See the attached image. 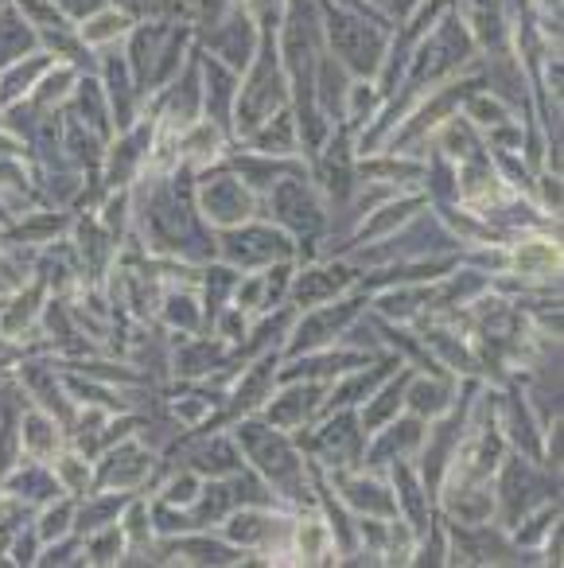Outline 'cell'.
Masks as SVG:
<instances>
[{"label":"cell","instance_id":"1","mask_svg":"<svg viewBox=\"0 0 564 568\" xmlns=\"http://www.w3.org/2000/svg\"><path fill=\"white\" fill-rule=\"evenodd\" d=\"M242 456L250 459V467L261 479L273 487L276 503L284 510H308L315 506V483H312V464L300 456V448L292 444L289 433L265 425L261 417H242L234 433Z\"/></svg>","mask_w":564,"mask_h":568},{"label":"cell","instance_id":"2","mask_svg":"<svg viewBox=\"0 0 564 568\" xmlns=\"http://www.w3.org/2000/svg\"><path fill=\"white\" fill-rule=\"evenodd\" d=\"M323 51L343 67L351 79H374L393 40V20L382 12L351 9L343 0H320Z\"/></svg>","mask_w":564,"mask_h":568},{"label":"cell","instance_id":"3","mask_svg":"<svg viewBox=\"0 0 564 568\" xmlns=\"http://www.w3.org/2000/svg\"><path fill=\"white\" fill-rule=\"evenodd\" d=\"M479 67H483V59H479V48H475V40H471L467 24L460 20V12L447 9L444 17L416 40L401 90L424 94V90L460 79V74H467V71H479Z\"/></svg>","mask_w":564,"mask_h":568},{"label":"cell","instance_id":"4","mask_svg":"<svg viewBox=\"0 0 564 568\" xmlns=\"http://www.w3.org/2000/svg\"><path fill=\"white\" fill-rule=\"evenodd\" d=\"M292 102L289 79H284L281 55H276V24L261 28L258 55L250 59L242 74H238V94H234V118H230V136L238 144L253 133L265 118Z\"/></svg>","mask_w":564,"mask_h":568},{"label":"cell","instance_id":"5","mask_svg":"<svg viewBox=\"0 0 564 568\" xmlns=\"http://www.w3.org/2000/svg\"><path fill=\"white\" fill-rule=\"evenodd\" d=\"M269 214L281 230H289L296 245H315L328 230V199L320 195L304 172H289L265 191Z\"/></svg>","mask_w":564,"mask_h":568},{"label":"cell","instance_id":"6","mask_svg":"<svg viewBox=\"0 0 564 568\" xmlns=\"http://www.w3.org/2000/svg\"><path fill=\"white\" fill-rule=\"evenodd\" d=\"M362 308H366V293L359 296H335L328 304H315V308H304V316L296 312L292 320L289 335L281 343V363L284 358H296V355H308V351H323L331 343H339L354 324H359Z\"/></svg>","mask_w":564,"mask_h":568},{"label":"cell","instance_id":"7","mask_svg":"<svg viewBox=\"0 0 564 568\" xmlns=\"http://www.w3.org/2000/svg\"><path fill=\"white\" fill-rule=\"evenodd\" d=\"M214 242H219V257L234 265L238 273L242 268H269L276 261L296 257V242H292L289 230H281L276 222L269 226V222H261V214L242 222V226L214 230Z\"/></svg>","mask_w":564,"mask_h":568},{"label":"cell","instance_id":"8","mask_svg":"<svg viewBox=\"0 0 564 568\" xmlns=\"http://www.w3.org/2000/svg\"><path fill=\"white\" fill-rule=\"evenodd\" d=\"M323 425L312 436H292L296 448H304L308 464L323 467V471H339V467H362V452H366V428L359 420V409H331L323 413Z\"/></svg>","mask_w":564,"mask_h":568},{"label":"cell","instance_id":"9","mask_svg":"<svg viewBox=\"0 0 564 568\" xmlns=\"http://www.w3.org/2000/svg\"><path fill=\"white\" fill-rule=\"evenodd\" d=\"M195 211L211 222L214 230L242 226V222L261 214V195H253L242 180L226 168V160L207 172H199L195 180Z\"/></svg>","mask_w":564,"mask_h":568},{"label":"cell","instance_id":"10","mask_svg":"<svg viewBox=\"0 0 564 568\" xmlns=\"http://www.w3.org/2000/svg\"><path fill=\"white\" fill-rule=\"evenodd\" d=\"M331 382H312V378H292L276 382L273 394L265 397L258 417L265 425L281 428V433H300V428H312L323 413V397H328Z\"/></svg>","mask_w":564,"mask_h":568},{"label":"cell","instance_id":"11","mask_svg":"<svg viewBox=\"0 0 564 568\" xmlns=\"http://www.w3.org/2000/svg\"><path fill=\"white\" fill-rule=\"evenodd\" d=\"M323 479L331 483L339 503H343L346 510L359 514V518H385V521L397 518L393 487L374 471V467H339V471H323Z\"/></svg>","mask_w":564,"mask_h":568},{"label":"cell","instance_id":"12","mask_svg":"<svg viewBox=\"0 0 564 568\" xmlns=\"http://www.w3.org/2000/svg\"><path fill=\"white\" fill-rule=\"evenodd\" d=\"M258 43H261V24L242 0H238L234 9H230L211 32L199 36V48L238 74H242L245 67H250V59L258 55Z\"/></svg>","mask_w":564,"mask_h":568},{"label":"cell","instance_id":"13","mask_svg":"<svg viewBox=\"0 0 564 568\" xmlns=\"http://www.w3.org/2000/svg\"><path fill=\"white\" fill-rule=\"evenodd\" d=\"M289 514H276V506H234L219 521V534L242 552H258V557L273 560L281 537H289Z\"/></svg>","mask_w":564,"mask_h":568},{"label":"cell","instance_id":"14","mask_svg":"<svg viewBox=\"0 0 564 568\" xmlns=\"http://www.w3.org/2000/svg\"><path fill=\"white\" fill-rule=\"evenodd\" d=\"M152 471H157L152 448H144V444L129 433L102 452V459H98V467H94V490H125V495H133V490H141L144 483L152 479Z\"/></svg>","mask_w":564,"mask_h":568},{"label":"cell","instance_id":"15","mask_svg":"<svg viewBox=\"0 0 564 568\" xmlns=\"http://www.w3.org/2000/svg\"><path fill=\"white\" fill-rule=\"evenodd\" d=\"M506 276L525 288H561V242L548 234H522L506 250Z\"/></svg>","mask_w":564,"mask_h":568},{"label":"cell","instance_id":"16","mask_svg":"<svg viewBox=\"0 0 564 568\" xmlns=\"http://www.w3.org/2000/svg\"><path fill=\"white\" fill-rule=\"evenodd\" d=\"M359 276H362L359 268H351L346 261H315V265L292 273L289 301L296 312L315 308V304H328V301H335V296L351 293L354 284H359Z\"/></svg>","mask_w":564,"mask_h":568},{"label":"cell","instance_id":"17","mask_svg":"<svg viewBox=\"0 0 564 568\" xmlns=\"http://www.w3.org/2000/svg\"><path fill=\"white\" fill-rule=\"evenodd\" d=\"M354 175L359 183H385L397 191H424V175H429V160L421 152H370V156H354Z\"/></svg>","mask_w":564,"mask_h":568},{"label":"cell","instance_id":"18","mask_svg":"<svg viewBox=\"0 0 564 568\" xmlns=\"http://www.w3.org/2000/svg\"><path fill=\"white\" fill-rule=\"evenodd\" d=\"M429 203L432 199L424 195V191H397V195H390L385 203H377L374 211L359 219V230L351 234V250H359V245H366V242H382V237L401 234V230H405Z\"/></svg>","mask_w":564,"mask_h":568},{"label":"cell","instance_id":"19","mask_svg":"<svg viewBox=\"0 0 564 568\" xmlns=\"http://www.w3.org/2000/svg\"><path fill=\"white\" fill-rule=\"evenodd\" d=\"M230 149H234V136L211 118L191 121V125L180 129V136H175V160H180L183 168H191V172H207V168L222 164Z\"/></svg>","mask_w":564,"mask_h":568},{"label":"cell","instance_id":"20","mask_svg":"<svg viewBox=\"0 0 564 568\" xmlns=\"http://www.w3.org/2000/svg\"><path fill=\"white\" fill-rule=\"evenodd\" d=\"M289 552L296 557V565H335V537H331L328 518L320 514V506L296 510L289 526Z\"/></svg>","mask_w":564,"mask_h":568},{"label":"cell","instance_id":"21","mask_svg":"<svg viewBox=\"0 0 564 568\" xmlns=\"http://www.w3.org/2000/svg\"><path fill=\"white\" fill-rule=\"evenodd\" d=\"M164 552L175 565H245V552L226 537H214L211 529H188L183 537H175L172 545H164Z\"/></svg>","mask_w":564,"mask_h":568},{"label":"cell","instance_id":"22","mask_svg":"<svg viewBox=\"0 0 564 568\" xmlns=\"http://www.w3.org/2000/svg\"><path fill=\"white\" fill-rule=\"evenodd\" d=\"M63 110L71 113L74 121H82V125H87L90 133L102 136L105 144H110V136L118 133V129H113L110 98H105L102 79H98L94 71H82L79 74V82H74V90H71V98H67Z\"/></svg>","mask_w":564,"mask_h":568},{"label":"cell","instance_id":"23","mask_svg":"<svg viewBox=\"0 0 564 568\" xmlns=\"http://www.w3.org/2000/svg\"><path fill=\"white\" fill-rule=\"evenodd\" d=\"M226 168L253 191V195H265L281 175L304 172L300 156H269V152H253V149H245V144H242V152H234V149L226 152Z\"/></svg>","mask_w":564,"mask_h":568},{"label":"cell","instance_id":"24","mask_svg":"<svg viewBox=\"0 0 564 568\" xmlns=\"http://www.w3.org/2000/svg\"><path fill=\"white\" fill-rule=\"evenodd\" d=\"M455 389H460L455 374L413 371L405 382V413H413L421 420H436L440 413H447L455 405Z\"/></svg>","mask_w":564,"mask_h":568},{"label":"cell","instance_id":"25","mask_svg":"<svg viewBox=\"0 0 564 568\" xmlns=\"http://www.w3.org/2000/svg\"><path fill=\"white\" fill-rule=\"evenodd\" d=\"M43 304H48V284H43L40 276L17 284L9 293V301H4V308H0V335L20 343L32 327H40Z\"/></svg>","mask_w":564,"mask_h":568},{"label":"cell","instance_id":"26","mask_svg":"<svg viewBox=\"0 0 564 568\" xmlns=\"http://www.w3.org/2000/svg\"><path fill=\"white\" fill-rule=\"evenodd\" d=\"M199 55V79H203V118L219 121L230 133V118H234V94H238V71L222 67L219 59H211L203 48Z\"/></svg>","mask_w":564,"mask_h":568},{"label":"cell","instance_id":"27","mask_svg":"<svg viewBox=\"0 0 564 568\" xmlns=\"http://www.w3.org/2000/svg\"><path fill=\"white\" fill-rule=\"evenodd\" d=\"M0 487H4V495H9V498L24 503L28 510H32V506L51 503L56 495H63V487H59L51 464H43V459H28V456L17 459V467L0 479Z\"/></svg>","mask_w":564,"mask_h":568},{"label":"cell","instance_id":"28","mask_svg":"<svg viewBox=\"0 0 564 568\" xmlns=\"http://www.w3.org/2000/svg\"><path fill=\"white\" fill-rule=\"evenodd\" d=\"M59 448H67V428L59 425L56 417H51L48 409H40V405H28L24 413H20V452H24L28 459H56Z\"/></svg>","mask_w":564,"mask_h":568},{"label":"cell","instance_id":"29","mask_svg":"<svg viewBox=\"0 0 564 568\" xmlns=\"http://www.w3.org/2000/svg\"><path fill=\"white\" fill-rule=\"evenodd\" d=\"M188 467L203 479H230L245 467V456L234 436H207L188 448Z\"/></svg>","mask_w":564,"mask_h":568},{"label":"cell","instance_id":"30","mask_svg":"<svg viewBox=\"0 0 564 568\" xmlns=\"http://www.w3.org/2000/svg\"><path fill=\"white\" fill-rule=\"evenodd\" d=\"M409 374H413V366L401 363V371H393L390 378H385L382 386H377L374 394L359 405V420H362V428H366V436H374L377 428H385L393 417H401V413H405V382H409Z\"/></svg>","mask_w":564,"mask_h":568},{"label":"cell","instance_id":"31","mask_svg":"<svg viewBox=\"0 0 564 568\" xmlns=\"http://www.w3.org/2000/svg\"><path fill=\"white\" fill-rule=\"evenodd\" d=\"M226 358H230V347L222 339H188V335H183V343L172 355V371L180 374L183 382H203V378H211Z\"/></svg>","mask_w":564,"mask_h":568},{"label":"cell","instance_id":"32","mask_svg":"<svg viewBox=\"0 0 564 568\" xmlns=\"http://www.w3.org/2000/svg\"><path fill=\"white\" fill-rule=\"evenodd\" d=\"M242 144L253 152H269V156H300V133H296V118H292V105H284L273 118L261 121Z\"/></svg>","mask_w":564,"mask_h":568},{"label":"cell","instance_id":"33","mask_svg":"<svg viewBox=\"0 0 564 568\" xmlns=\"http://www.w3.org/2000/svg\"><path fill=\"white\" fill-rule=\"evenodd\" d=\"M51 63H56V55H48V51L40 48V51H32V55H24V59H17V63L4 67V71H0V110L24 102Z\"/></svg>","mask_w":564,"mask_h":568},{"label":"cell","instance_id":"34","mask_svg":"<svg viewBox=\"0 0 564 568\" xmlns=\"http://www.w3.org/2000/svg\"><path fill=\"white\" fill-rule=\"evenodd\" d=\"M71 214H59V211H32V214H20V222H9L4 226V237L17 245H32V250H43V245L59 242L63 234H71Z\"/></svg>","mask_w":564,"mask_h":568},{"label":"cell","instance_id":"35","mask_svg":"<svg viewBox=\"0 0 564 568\" xmlns=\"http://www.w3.org/2000/svg\"><path fill=\"white\" fill-rule=\"evenodd\" d=\"M385 105V94L377 90L374 79H351V87H346L343 94V113H339V125L346 129V133H362V129L370 125V121L382 113Z\"/></svg>","mask_w":564,"mask_h":568},{"label":"cell","instance_id":"36","mask_svg":"<svg viewBox=\"0 0 564 568\" xmlns=\"http://www.w3.org/2000/svg\"><path fill=\"white\" fill-rule=\"evenodd\" d=\"M79 67L74 63H63V59H56V63L43 71V79L36 82V90L24 98L32 110H40V113H56V110H63L67 105V98H71V90H74V82H79Z\"/></svg>","mask_w":564,"mask_h":568},{"label":"cell","instance_id":"37","mask_svg":"<svg viewBox=\"0 0 564 568\" xmlns=\"http://www.w3.org/2000/svg\"><path fill=\"white\" fill-rule=\"evenodd\" d=\"M32 51H40V36H36V28L20 17V9L9 0L0 9V71L17 63V59L32 55Z\"/></svg>","mask_w":564,"mask_h":568},{"label":"cell","instance_id":"38","mask_svg":"<svg viewBox=\"0 0 564 568\" xmlns=\"http://www.w3.org/2000/svg\"><path fill=\"white\" fill-rule=\"evenodd\" d=\"M429 144H436V156H444V160H452V164H460V160H467L471 152L483 149V136H479V129L471 125V121L463 118V113H452V118L440 121Z\"/></svg>","mask_w":564,"mask_h":568},{"label":"cell","instance_id":"39","mask_svg":"<svg viewBox=\"0 0 564 568\" xmlns=\"http://www.w3.org/2000/svg\"><path fill=\"white\" fill-rule=\"evenodd\" d=\"M160 320H164L172 332H183V335H195L203 332L207 316H203V301H199L195 288H183V284H175V288H168L164 301H160Z\"/></svg>","mask_w":564,"mask_h":568},{"label":"cell","instance_id":"40","mask_svg":"<svg viewBox=\"0 0 564 568\" xmlns=\"http://www.w3.org/2000/svg\"><path fill=\"white\" fill-rule=\"evenodd\" d=\"M74 28H79V40L87 43L90 51H105V48H118V43L125 40L133 20H129L121 9H113V4H105V9L90 12V17L79 20Z\"/></svg>","mask_w":564,"mask_h":568},{"label":"cell","instance_id":"41","mask_svg":"<svg viewBox=\"0 0 564 568\" xmlns=\"http://www.w3.org/2000/svg\"><path fill=\"white\" fill-rule=\"evenodd\" d=\"M51 471H56L59 487H63V495L71 498H87L90 490H94V459L82 456L74 444H67V448H59L56 459H48Z\"/></svg>","mask_w":564,"mask_h":568},{"label":"cell","instance_id":"42","mask_svg":"<svg viewBox=\"0 0 564 568\" xmlns=\"http://www.w3.org/2000/svg\"><path fill=\"white\" fill-rule=\"evenodd\" d=\"M460 113L471 121V125L479 129V136L483 133H491V129H498L502 121H510V118H517V110L506 102V98H498L491 87H479V90H471L467 98H463V105H460Z\"/></svg>","mask_w":564,"mask_h":568},{"label":"cell","instance_id":"43","mask_svg":"<svg viewBox=\"0 0 564 568\" xmlns=\"http://www.w3.org/2000/svg\"><path fill=\"white\" fill-rule=\"evenodd\" d=\"M125 557H129V541H125L121 521H110V526L82 534V565L110 568V565H121Z\"/></svg>","mask_w":564,"mask_h":568},{"label":"cell","instance_id":"44","mask_svg":"<svg viewBox=\"0 0 564 568\" xmlns=\"http://www.w3.org/2000/svg\"><path fill=\"white\" fill-rule=\"evenodd\" d=\"M129 503L125 490H90L87 498H79V510H74V534H90V529H102L110 521L121 518V506Z\"/></svg>","mask_w":564,"mask_h":568},{"label":"cell","instance_id":"45","mask_svg":"<svg viewBox=\"0 0 564 568\" xmlns=\"http://www.w3.org/2000/svg\"><path fill=\"white\" fill-rule=\"evenodd\" d=\"M121 529H125L129 557H144L157 545V529H152V503L149 498H129L121 506Z\"/></svg>","mask_w":564,"mask_h":568},{"label":"cell","instance_id":"46","mask_svg":"<svg viewBox=\"0 0 564 568\" xmlns=\"http://www.w3.org/2000/svg\"><path fill=\"white\" fill-rule=\"evenodd\" d=\"M74 510H79V498H71V495H56L51 503H43L32 521L40 545H51V541H59V537L74 534Z\"/></svg>","mask_w":564,"mask_h":568},{"label":"cell","instance_id":"47","mask_svg":"<svg viewBox=\"0 0 564 568\" xmlns=\"http://www.w3.org/2000/svg\"><path fill=\"white\" fill-rule=\"evenodd\" d=\"M20 9V17L36 28V36H51V32H63V28H74V20L59 9L56 0H12Z\"/></svg>","mask_w":564,"mask_h":568},{"label":"cell","instance_id":"48","mask_svg":"<svg viewBox=\"0 0 564 568\" xmlns=\"http://www.w3.org/2000/svg\"><path fill=\"white\" fill-rule=\"evenodd\" d=\"M113 9L125 12L133 24H144V20H188V4L183 0H110Z\"/></svg>","mask_w":564,"mask_h":568},{"label":"cell","instance_id":"49","mask_svg":"<svg viewBox=\"0 0 564 568\" xmlns=\"http://www.w3.org/2000/svg\"><path fill=\"white\" fill-rule=\"evenodd\" d=\"M199 490H203V475H195L191 467H180V471L168 475V483L160 487V503L191 510V503L199 498Z\"/></svg>","mask_w":564,"mask_h":568},{"label":"cell","instance_id":"50","mask_svg":"<svg viewBox=\"0 0 564 568\" xmlns=\"http://www.w3.org/2000/svg\"><path fill=\"white\" fill-rule=\"evenodd\" d=\"M20 456H24V452H20V417L4 405V409H0V479L17 467Z\"/></svg>","mask_w":564,"mask_h":568},{"label":"cell","instance_id":"51","mask_svg":"<svg viewBox=\"0 0 564 568\" xmlns=\"http://www.w3.org/2000/svg\"><path fill=\"white\" fill-rule=\"evenodd\" d=\"M234 4L238 0H188V24L195 28V36H203V32H211Z\"/></svg>","mask_w":564,"mask_h":568},{"label":"cell","instance_id":"52","mask_svg":"<svg viewBox=\"0 0 564 568\" xmlns=\"http://www.w3.org/2000/svg\"><path fill=\"white\" fill-rule=\"evenodd\" d=\"M0 281L9 284V288H17V284H24V281H28L24 268H20L17 261H12L9 245H0Z\"/></svg>","mask_w":564,"mask_h":568},{"label":"cell","instance_id":"53","mask_svg":"<svg viewBox=\"0 0 564 568\" xmlns=\"http://www.w3.org/2000/svg\"><path fill=\"white\" fill-rule=\"evenodd\" d=\"M4 301H9V293H0V308H4Z\"/></svg>","mask_w":564,"mask_h":568},{"label":"cell","instance_id":"54","mask_svg":"<svg viewBox=\"0 0 564 568\" xmlns=\"http://www.w3.org/2000/svg\"><path fill=\"white\" fill-rule=\"evenodd\" d=\"M0 503H4V487H0Z\"/></svg>","mask_w":564,"mask_h":568},{"label":"cell","instance_id":"55","mask_svg":"<svg viewBox=\"0 0 564 568\" xmlns=\"http://www.w3.org/2000/svg\"><path fill=\"white\" fill-rule=\"evenodd\" d=\"M4 4H9V0H0V9H4Z\"/></svg>","mask_w":564,"mask_h":568},{"label":"cell","instance_id":"56","mask_svg":"<svg viewBox=\"0 0 564 568\" xmlns=\"http://www.w3.org/2000/svg\"><path fill=\"white\" fill-rule=\"evenodd\" d=\"M183 4H188V0H183Z\"/></svg>","mask_w":564,"mask_h":568},{"label":"cell","instance_id":"57","mask_svg":"<svg viewBox=\"0 0 564 568\" xmlns=\"http://www.w3.org/2000/svg\"><path fill=\"white\" fill-rule=\"evenodd\" d=\"M374 4H377V0H374Z\"/></svg>","mask_w":564,"mask_h":568}]
</instances>
